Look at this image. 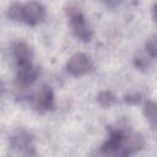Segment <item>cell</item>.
<instances>
[{
    "label": "cell",
    "instance_id": "obj_1",
    "mask_svg": "<svg viewBox=\"0 0 157 157\" xmlns=\"http://www.w3.org/2000/svg\"><path fill=\"white\" fill-rule=\"evenodd\" d=\"M69 17H70V23L71 27L74 29V33L76 34L77 38H80L83 42H88L92 38V29L88 26V23L86 22L85 16L82 15V12L77 9H71L67 10Z\"/></svg>",
    "mask_w": 157,
    "mask_h": 157
},
{
    "label": "cell",
    "instance_id": "obj_2",
    "mask_svg": "<svg viewBox=\"0 0 157 157\" xmlns=\"http://www.w3.org/2000/svg\"><path fill=\"white\" fill-rule=\"evenodd\" d=\"M45 18V10L44 7L36 2H28L26 5H22L21 9V21H23L27 25H37L42 22Z\"/></svg>",
    "mask_w": 157,
    "mask_h": 157
},
{
    "label": "cell",
    "instance_id": "obj_3",
    "mask_svg": "<svg viewBox=\"0 0 157 157\" xmlns=\"http://www.w3.org/2000/svg\"><path fill=\"white\" fill-rule=\"evenodd\" d=\"M67 71L75 76L85 75L92 69V61L91 58L83 53H77L72 55L66 65Z\"/></svg>",
    "mask_w": 157,
    "mask_h": 157
},
{
    "label": "cell",
    "instance_id": "obj_4",
    "mask_svg": "<svg viewBox=\"0 0 157 157\" xmlns=\"http://www.w3.org/2000/svg\"><path fill=\"white\" fill-rule=\"evenodd\" d=\"M18 71H17V81L21 86H28L33 83L38 75V69L32 65V63H22L17 64Z\"/></svg>",
    "mask_w": 157,
    "mask_h": 157
},
{
    "label": "cell",
    "instance_id": "obj_5",
    "mask_svg": "<svg viewBox=\"0 0 157 157\" xmlns=\"http://www.w3.org/2000/svg\"><path fill=\"white\" fill-rule=\"evenodd\" d=\"M36 105L40 110H48L54 105L53 92L48 87H42V90L36 96Z\"/></svg>",
    "mask_w": 157,
    "mask_h": 157
},
{
    "label": "cell",
    "instance_id": "obj_6",
    "mask_svg": "<svg viewBox=\"0 0 157 157\" xmlns=\"http://www.w3.org/2000/svg\"><path fill=\"white\" fill-rule=\"evenodd\" d=\"M11 145L16 150H29V147H32V137L23 130L17 131L11 139Z\"/></svg>",
    "mask_w": 157,
    "mask_h": 157
},
{
    "label": "cell",
    "instance_id": "obj_7",
    "mask_svg": "<svg viewBox=\"0 0 157 157\" xmlns=\"http://www.w3.org/2000/svg\"><path fill=\"white\" fill-rule=\"evenodd\" d=\"M13 55L17 59V64L29 63L31 58H32V50H31L29 45H27L26 43L18 42L13 47Z\"/></svg>",
    "mask_w": 157,
    "mask_h": 157
},
{
    "label": "cell",
    "instance_id": "obj_8",
    "mask_svg": "<svg viewBox=\"0 0 157 157\" xmlns=\"http://www.w3.org/2000/svg\"><path fill=\"white\" fill-rule=\"evenodd\" d=\"M145 114H146L147 119L150 120V123L152 124V126H155L156 125V104L153 102H148L146 104Z\"/></svg>",
    "mask_w": 157,
    "mask_h": 157
},
{
    "label": "cell",
    "instance_id": "obj_9",
    "mask_svg": "<svg viewBox=\"0 0 157 157\" xmlns=\"http://www.w3.org/2000/svg\"><path fill=\"white\" fill-rule=\"evenodd\" d=\"M21 9H22V5L21 4H13L9 7V11H7V15L10 18L15 20V21H21Z\"/></svg>",
    "mask_w": 157,
    "mask_h": 157
},
{
    "label": "cell",
    "instance_id": "obj_10",
    "mask_svg": "<svg viewBox=\"0 0 157 157\" xmlns=\"http://www.w3.org/2000/svg\"><path fill=\"white\" fill-rule=\"evenodd\" d=\"M98 98V102L102 104V105H110L113 102H114V96L110 93V92H102L99 93V96L97 97Z\"/></svg>",
    "mask_w": 157,
    "mask_h": 157
},
{
    "label": "cell",
    "instance_id": "obj_11",
    "mask_svg": "<svg viewBox=\"0 0 157 157\" xmlns=\"http://www.w3.org/2000/svg\"><path fill=\"white\" fill-rule=\"evenodd\" d=\"M146 48H147V52L151 54V56H156V40L155 38L152 37L147 43H146Z\"/></svg>",
    "mask_w": 157,
    "mask_h": 157
},
{
    "label": "cell",
    "instance_id": "obj_12",
    "mask_svg": "<svg viewBox=\"0 0 157 157\" xmlns=\"http://www.w3.org/2000/svg\"><path fill=\"white\" fill-rule=\"evenodd\" d=\"M103 2H105L107 5H109V6H115L117 4H119L121 0H102Z\"/></svg>",
    "mask_w": 157,
    "mask_h": 157
},
{
    "label": "cell",
    "instance_id": "obj_13",
    "mask_svg": "<svg viewBox=\"0 0 157 157\" xmlns=\"http://www.w3.org/2000/svg\"><path fill=\"white\" fill-rule=\"evenodd\" d=\"M2 92H4V83L0 81V96L2 94Z\"/></svg>",
    "mask_w": 157,
    "mask_h": 157
}]
</instances>
